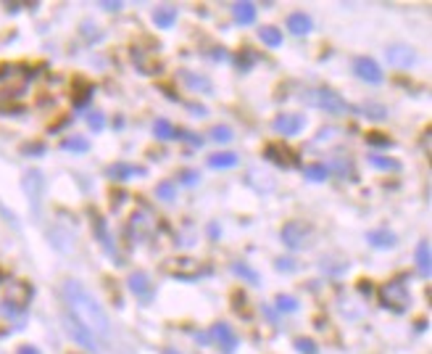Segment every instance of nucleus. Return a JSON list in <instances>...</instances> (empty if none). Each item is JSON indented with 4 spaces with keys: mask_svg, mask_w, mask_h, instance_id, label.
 <instances>
[{
    "mask_svg": "<svg viewBox=\"0 0 432 354\" xmlns=\"http://www.w3.org/2000/svg\"><path fill=\"white\" fill-rule=\"evenodd\" d=\"M61 296H64L66 312L76 322H82L97 341L111 336V320H108L106 310L97 304L95 296L79 280H66L64 286H61Z\"/></svg>",
    "mask_w": 432,
    "mask_h": 354,
    "instance_id": "nucleus-1",
    "label": "nucleus"
},
{
    "mask_svg": "<svg viewBox=\"0 0 432 354\" xmlns=\"http://www.w3.org/2000/svg\"><path fill=\"white\" fill-rule=\"evenodd\" d=\"M158 228V220L153 217L151 209H137L132 214L130 220V232L132 238H137V241H145V238H151L153 232Z\"/></svg>",
    "mask_w": 432,
    "mask_h": 354,
    "instance_id": "nucleus-8",
    "label": "nucleus"
},
{
    "mask_svg": "<svg viewBox=\"0 0 432 354\" xmlns=\"http://www.w3.org/2000/svg\"><path fill=\"white\" fill-rule=\"evenodd\" d=\"M303 103L306 106H313V109H322V111H330V114H351V103H348L343 96H337L335 90L330 88H313V90H306L303 93Z\"/></svg>",
    "mask_w": 432,
    "mask_h": 354,
    "instance_id": "nucleus-3",
    "label": "nucleus"
},
{
    "mask_svg": "<svg viewBox=\"0 0 432 354\" xmlns=\"http://www.w3.org/2000/svg\"><path fill=\"white\" fill-rule=\"evenodd\" d=\"M61 148H64V151H74V154H87V151H90V140H87V138H79V135H76V138H64V140H61Z\"/></svg>",
    "mask_w": 432,
    "mask_h": 354,
    "instance_id": "nucleus-27",
    "label": "nucleus"
},
{
    "mask_svg": "<svg viewBox=\"0 0 432 354\" xmlns=\"http://www.w3.org/2000/svg\"><path fill=\"white\" fill-rule=\"evenodd\" d=\"M64 325H66V333L72 336V341H76L79 346L90 349V352H97V349H100V341H97L93 333L87 331L82 322H76L69 312H64Z\"/></svg>",
    "mask_w": 432,
    "mask_h": 354,
    "instance_id": "nucleus-9",
    "label": "nucleus"
},
{
    "mask_svg": "<svg viewBox=\"0 0 432 354\" xmlns=\"http://www.w3.org/2000/svg\"><path fill=\"white\" fill-rule=\"evenodd\" d=\"M24 151H27V154H43V145H40V143H37V145H27Z\"/></svg>",
    "mask_w": 432,
    "mask_h": 354,
    "instance_id": "nucleus-47",
    "label": "nucleus"
},
{
    "mask_svg": "<svg viewBox=\"0 0 432 354\" xmlns=\"http://www.w3.org/2000/svg\"><path fill=\"white\" fill-rule=\"evenodd\" d=\"M182 82L190 90H195V93H211V82H208L205 77H201V74H193V72H182Z\"/></svg>",
    "mask_w": 432,
    "mask_h": 354,
    "instance_id": "nucleus-26",
    "label": "nucleus"
},
{
    "mask_svg": "<svg viewBox=\"0 0 432 354\" xmlns=\"http://www.w3.org/2000/svg\"><path fill=\"white\" fill-rule=\"evenodd\" d=\"M32 85V69L24 64L0 67V109H13Z\"/></svg>",
    "mask_w": 432,
    "mask_h": 354,
    "instance_id": "nucleus-2",
    "label": "nucleus"
},
{
    "mask_svg": "<svg viewBox=\"0 0 432 354\" xmlns=\"http://www.w3.org/2000/svg\"><path fill=\"white\" fill-rule=\"evenodd\" d=\"M205 341L208 343L214 341L224 354H232L238 349V336H235V331H232L229 325H224V322H216L214 328L205 333Z\"/></svg>",
    "mask_w": 432,
    "mask_h": 354,
    "instance_id": "nucleus-10",
    "label": "nucleus"
},
{
    "mask_svg": "<svg viewBox=\"0 0 432 354\" xmlns=\"http://www.w3.org/2000/svg\"><path fill=\"white\" fill-rule=\"evenodd\" d=\"M311 232L313 230H311V225H309V222L292 220V222H288V225L282 228V241H285V246L292 249V251H301L303 246L309 244Z\"/></svg>",
    "mask_w": 432,
    "mask_h": 354,
    "instance_id": "nucleus-6",
    "label": "nucleus"
},
{
    "mask_svg": "<svg viewBox=\"0 0 432 354\" xmlns=\"http://www.w3.org/2000/svg\"><path fill=\"white\" fill-rule=\"evenodd\" d=\"M277 307H280V312H295L298 310V299H295V296H288V294H280V296H277Z\"/></svg>",
    "mask_w": 432,
    "mask_h": 354,
    "instance_id": "nucleus-35",
    "label": "nucleus"
},
{
    "mask_svg": "<svg viewBox=\"0 0 432 354\" xmlns=\"http://www.w3.org/2000/svg\"><path fill=\"white\" fill-rule=\"evenodd\" d=\"M295 349L301 354H316V343H313L311 339L301 336V339H295Z\"/></svg>",
    "mask_w": 432,
    "mask_h": 354,
    "instance_id": "nucleus-37",
    "label": "nucleus"
},
{
    "mask_svg": "<svg viewBox=\"0 0 432 354\" xmlns=\"http://www.w3.org/2000/svg\"><path fill=\"white\" fill-rule=\"evenodd\" d=\"M132 64L140 69L142 74H148V77H156V74L161 72V58H158V53L142 51V48H135V51H132Z\"/></svg>",
    "mask_w": 432,
    "mask_h": 354,
    "instance_id": "nucleus-12",
    "label": "nucleus"
},
{
    "mask_svg": "<svg viewBox=\"0 0 432 354\" xmlns=\"http://www.w3.org/2000/svg\"><path fill=\"white\" fill-rule=\"evenodd\" d=\"M93 96H95V88H93V82H87V79H76V82H74V96H72V100H74L76 109L87 106V103L93 100Z\"/></svg>",
    "mask_w": 432,
    "mask_h": 354,
    "instance_id": "nucleus-18",
    "label": "nucleus"
},
{
    "mask_svg": "<svg viewBox=\"0 0 432 354\" xmlns=\"http://www.w3.org/2000/svg\"><path fill=\"white\" fill-rule=\"evenodd\" d=\"M417 273L421 277H430L432 273V262H430V241H421L417 246Z\"/></svg>",
    "mask_w": 432,
    "mask_h": 354,
    "instance_id": "nucleus-20",
    "label": "nucleus"
},
{
    "mask_svg": "<svg viewBox=\"0 0 432 354\" xmlns=\"http://www.w3.org/2000/svg\"><path fill=\"white\" fill-rule=\"evenodd\" d=\"M208 138H211V140H216V143H229V140H232V130H229V127H224V124H216V127H211Z\"/></svg>",
    "mask_w": 432,
    "mask_h": 354,
    "instance_id": "nucleus-33",
    "label": "nucleus"
},
{
    "mask_svg": "<svg viewBox=\"0 0 432 354\" xmlns=\"http://www.w3.org/2000/svg\"><path fill=\"white\" fill-rule=\"evenodd\" d=\"M232 310L238 312L240 317H248L250 315L248 299H245V291H235V294H232Z\"/></svg>",
    "mask_w": 432,
    "mask_h": 354,
    "instance_id": "nucleus-31",
    "label": "nucleus"
},
{
    "mask_svg": "<svg viewBox=\"0 0 432 354\" xmlns=\"http://www.w3.org/2000/svg\"><path fill=\"white\" fill-rule=\"evenodd\" d=\"M361 111H364V114H369V117H372V119H385V109H382V106H377V103H364V106H361Z\"/></svg>",
    "mask_w": 432,
    "mask_h": 354,
    "instance_id": "nucleus-38",
    "label": "nucleus"
},
{
    "mask_svg": "<svg viewBox=\"0 0 432 354\" xmlns=\"http://www.w3.org/2000/svg\"><path fill=\"white\" fill-rule=\"evenodd\" d=\"M288 29L292 34H309L311 32V19H309V13H301L295 11L288 16Z\"/></svg>",
    "mask_w": 432,
    "mask_h": 354,
    "instance_id": "nucleus-21",
    "label": "nucleus"
},
{
    "mask_svg": "<svg viewBox=\"0 0 432 354\" xmlns=\"http://www.w3.org/2000/svg\"><path fill=\"white\" fill-rule=\"evenodd\" d=\"M259 37H261V43L269 45V48H280L282 45V32L277 27H264L259 32Z\"/></svg>",
    "mask_w": 432,
    "mask_h": 354,
    "instance_id": "nucleus-28",
    "label": "nucleus"
},
{
    "mask_svg": "<svg viewBox=\"0 0 432 354\" xmlns=\"http://www.w3.org/2000/svg\"><path fill=\"white\" fill-rule=\"evenodd\" d=\"M163 273L177 277V280H198V277L208 275L211 267L198 262V259H190V256H177V259H169L163 265Z\"/></svg>",
    "mask_w": 432,
    "mask_h": 354,
    "instance_id": "nucleus-4",
    "label": "nucleus"
},
{
    "mask_svg": "<svg viewBox=\"0 0 432 354\" xmlns=\"http://www.w3.org/2000/svg\"><path fill=\"white\" fill-rule=\"evenodd\" d=\"M232 270H235V273H238L240 277H248L253 286H259V275H256V273H253L250 267H243V265L238 262V265H232Z\"/></svg>",
    "mask_w": 432,
    "mask_h": 354,
    "instance_id": "nucleus-39",
    "label": "nucleus"
},
{
    "mask_svg": "<svg viewBox=\"0 0 432 354\" xmlns=\"http://www.w3.org/2000/svg\"><path fill=\"white\" fill-rule=\"evenodd\" d=\"M161 354H180V352H177V349H163Z\"/></svg>",
    "mask_w": 432,
    "mask_h": 354,
    "instance_id": "nucleus-50",
    "label": "nucleus"
},
{
    "mask_svg": "<svg viewBox=\"0 0 432 354\" xmlns=\"http://www.w3.org/2000/svg\"><path fill=\"white\" fill-rule=\"evenodd\" d=\"M205 164L211 166V169H229V166L240 164V156L238 154H214V156H208Z\"/></svg>",
    "mask_w": 432,
    "mask_h": 354,
    "instance_id": "nucleus-25",
    "label": "nucleus"
},
{
    "mask_svg": "<svg viewBox=\"0 0 432 354\" xmlns=\"http://www.w3.org/2000/svg\"><path fill=\"white\" fill-rule=\"evenodd\" d=\"M421 148H424V151L430 154V133H424V135H421Z\"/></svg>",
    "mask_w": 432,
    "mask_h": 354,
    "instance_id": "nucleus-48",
    "label": "nucleus"
},
{
    "mask_svg": "<svg viewBox=\"0 0 432 354\" xmlns=\"http://www.w3.org/2000/svg\"><path fill=\"white\" fill-rule=\"evenodd\" d=\"M367 143L369 145H377V148H390V145H393V140H390L388 135H382V133H369L367 135Z\"/></svg>",
    "mask_w": 432,
    "mask_h": 354,
    "instance_id": "nucleus-36",
    "label": "nucleus"
},
{
    "mask_svg": "<svg viewBox=\"0 0 432 354\" xmlns=\"http://www.w3.org/2000/svg\"><path fill=\"white\" fill-rule=\"evenodd\" d=\"M87 124H90V130H103V127H106V119H103L100 111H93V114L87 117Z\"/></svg>",
    "mask_w": 432,
    "mask_h": 354,
    "instance_id": "nucleus-41",
    "label": "nucleus"
},
{
    "mask_svg": "<svg viewBox=\"0 0 432 354\" xmlns=\"http://www.w3.org/2000/svg\"><path fill=\"white\" fill-rule=\"evenodd\" d=\"M353 72H356L358 79L364 82H372V85H379L382 82V69H379L377 61H372L369 55H358L353 61Z\"/></svg>",
    "mask_w": 432,
    "mask_h": 354,
    "instance_id": "nucleus-13",
    "label": "nucleus"
},
{
    "mask_svg": "<svg viewBox=\"0 0 432 354\" xmlns=\"http://www.w3.org/2000/svg\"><path fill=\"white\" fill-rule=\"evenodd\" d=\"M367 238H369V244L374 246V249H393L396 241H398V238H396L390 230H372Z\"/></svg>",
    "mask_w": 432,
    "mask_h": 354,
    "instance_id": "nucleus-23",
    "label": "nucleus"
},
{
    "mask_svg": "<svg viewBox=\"0 0 432 354\" xmlns=\"http://www.w3.org/2000/svg\"><path fill=\"white\" fill-rule=\"evenodd\" d=\"M335 172H340L343 177H353V166L348 164L346 159H337V162H335Z\"/></svg>",
    "mask_w": 432,
    "mask_h": 354,
    "instance_id": "nucleus-42",
    "label": "nucleus"
},
{
    "mask_svg": "<svg viewBox=\"0 0 432 354\" xmlns=\"http://www.w3.org/2000/svg\"><path fill=\"white\" fill-rule=\"evenodd\" d=\"M274 130L280 135H298L303 130V117L301 114H280L277 119H274Z\"/></svg>",
    "mask_w": 432,
    "mask_h": 354,
    "instance_id": "nucleus-16",
    "label": "nucleus"
},
{
    "mask_svg": "<svg viewBox=\"0 0 432 354\" xmlns=\"http://www.w3.org/2000/svg\"><path fill=\"white\" fill-rule=\"evenodd\" d=\"M264 156H266L269 162H274L277 166H285V169L298 164V162H295V154H292L285 143H269L266 148H264Z\"/></svg>",
    "mask_w": 432,
    "mask_h": 354,
    "instance_id": "nucleus-15",
    "label": "nucleus"
},
{
    "mask_svg": "<svg viewBox=\"0 0 432 354\" xmlns=\"http://www.w3.org/2000/svg\"><path fill=\"white\" fill-rule=\"evenodd\" d=\"M277 270H282V273H285V270H288V273H295V270H298V265H295V262H290V259H277Z\"/></svg>",
    "mask_w": 432,
    "mask_h": 354,
    "instance_id": "nucleus-44",
    "label": "nucleus"
},
{
    "mask_svg": "<svg viewBox=\"0 0 432 354\" xmlns=\"http://www.w3.org/2000/svg\"><path fill=\"white\" fill-rule=\"evenodd\" d=\"M127 286H130V291L142 301V304L153 301V296H156V288H153L151 277L145 275V273H140V270L130 273V277H127Z\"/></svg>",
    "mask_w": 432,
    "mask_h": 354,
    "instance_id": "nucleus-11",
    "label": "nucleus"
},
{
    "mask_svg": "<svg viewBox=\"0 0 432 354\" xmlns=\"http://www.w3.org/2000/svg\"><path fill=\"white\" fill-rule=\"evenodd\" d=\"M174 22H177V8L174 6H161V8L153 11V24L156 27L169 29V27H174Z\"/></svg>",
    "mask_w": 432,
    "mask_h": 354,
    "instance_id": "nucleus-22",
    "label": "nucleus"
},
{
    "mask_svg": "<svg viewBox=\"0 0 432 354\" xmlns=\"http://www.w3.org/2000/svg\"><path fill=\"white\" fill-rule=\"evenodd\" d=\"M85 29H87V32H85V37H87V40H90V43H93L95 37H97V40H100V34H95V27H93V24H90V22L85 24Z\"/></svg>",
    "mask_w": 432,
    "mask_h": 354,
    "instance_id": "nucleus-45",
    "label": "nucleus"
},
{
    "mask_svg": "<svg viewBox=\"0 0 432 354\" xmlns=\"http://www.w3.org/2000/svg\"><path fill=\"white\" fill-rule=\"evenodd\" d=\"M369 164L374 166V169H388V172H398L400 169L398 162H396V159H388V156H372Z\"/></svg>",
    "mask_w": 432,
    "mask_h": 354,
    "instance_id": "nucleus-30",
    "label": "nucleus"
},
{
    "mask_svg": "<svg viewBox=\"0 0 432 354\" xmlns=\"http://www.w3.org/2000/svg\"><path fill=\"white\" fill-rule=\"evenodd\" d=\"M232 19H235L240 27H248V24L256 22V6H253V3H235V6H232Z\"/></svg>",
    "mask_w": 432,
    "mask_h": 354,
    "instance_id": "nucleus-19",
    "label": "nucleus"
},
{
    "mask_svg": "<svg viewBox=\"0 0 432 354\" xmlns=\"http://www.w3.org/2000/svg\"><path fill=\"white\" fill-rule=\"evenodd\" d=\"M93 230H95V235H100V244H103V249H106L108 254H114V244H111V235H108V225L100 214H93Z\"/></svg>",
    "mask_w": 432,
    "mask_h": 354,
    "instance_id": "nucleus-24",
    "label": "nucleus"
},
{
    "mask_svg": "<svg viewBox=\"0 0 432 354\" xmlns=\"http://www.w3.org/2000/svg\"><path fill=\"white\" fill-rule=\"evenodd\" d=\"M153 135H156V138H161V140H174V138H177V130L172 127V122L158 119V122L153 124Z\"/></svg>",
    "mask_w": 432,
    "mask_h": 354,
    "instance_id": "nucleus-29",
    "label": "nucleus"
},
{
    "mask_svg": "<svg viewBox=\"0 0 432 354\" xmlns=\"http://www.w3.org/2000/svg\"><path fill=\"white\" fill-rule=\"evenodd\" d=\"M106 175L111 177V180H130V177H137V175H145V169L142 166H135V164H124V162H119V164H111L106 169Z\"/></svg>",
    "mask_w": 432,
    "mask_h": 354,
    "instance_id": "nucleus-17",
    "label": "nucleus"
},
{
    "mask_svg": "<svg viewBox=\"0 0 432 354\" xmlns=\"http://www.w3.org/2000/svg\"><path fill=\"white\" fill-rule=\"evenodd\" d=\"M100 6H103L106 11H119V8H121V3H116V0H103Z\"/></svg>",
    "mask_w": 432,
    "mask_h": 354,
    "instance_id": "nucleus-46",
    "label": "nucleus"
},
{
    "mask_svg": "<svg viewBox=\"0 0 432 354\" xmlns=\"http://www.w3.org/2000/svg\"><path fill=\"white\" fill-rule=\"evenodd\" d=\"M379 304H382L385 310L396 312V315H403V312L409 310V304H411L409 288L403 286V283H398V280L385 283V286L379 288Z\"/></svg>",
    "mask_w": 432,
    "mask_h": 354,
    "instance_id": "nucleus-5",
    "label": "nucleus"
},
{
    "mask_svg": "<svg viewBox=\"0 0 432 354\" xmlns=\"http://www.w3.org/2000/svg\"><path fill=\"white\" fill-rule=\"evenodd\" d=\"M388 61L398 69H409L417 64V51H414L411 45H390Z\"/></svg>",
    "mask_w": 432,
    "mask_h": 354,
    "instance_id": "nucleus-14",
    "label": "nucleus"
},
{
    "mask_svg": "<svg viewBox=\"0 0 432 354\" xmlns=\"http://www.w3.org/2000/svg\"><path fill=\"white\" fill-rule=\"evenodd\" d=\"M177 138H182L184 143H190L193 148H201V145H203V138H201V135H195V133H190V130H182V133H177Z\"/></svg>",
    "mask_w": 432,
    "mask_h": 354,
    "instance_id": "nucleus-40",
    "label": "nucleus"
},
{
    "mask_svg": "<svg viewBox=\"0 0 432 354\" xmlns=\"http://www.w3.org/2000/svg\"><path fill=\"white\" fill-rule=\"evenodd\" d=\"M0 277H3V273H0Z\"/></svg>",
    "mask_w": 432,
    "mask_h": 354,
    "instance_id": "nucleus-51",
    "label": "nucleus"
},
{
    "mask_svg": "<svg viewBox=\"0 0 432 354\" xmlns=\"http://www.w3.org/2000/svg\"><path fill=\"white\" fill-rule=\"evenodd\" d=\"M180 180H182L184 185H195V183H198V172H195V169H182V172H180Z\"/></svg>",
    "mask_w": 432,
    "mask_h": 354,
    "instance_id": "nucleus-43",
    "label": "nucleus"
},
{
    "mask_svg": "<svg viewBox=\"0 0 432 354\" xmlns=\"http://www.w3.org/2000/svg\"><path fill=\"white\" fill-rule=\"evenodd\" d=\"M156 196H158L161 201H174V199H177V185L166 180V183H161V185L156 188Z\"/></svg>",
    "mask_w": 432,
    "mask_h": 354,
    "instance_id": "nucleus-34",
    "label": "nucleus"
},
{
    "mask_svg": "<svg viewBox=\"0 0 432 354\" xmlns=\"http://www.w3.org/2000/svg\"><path fill=\"white\" fill-rule=\"evenodd\" d=\"M32 299V288L29 283H22V280H16L8 286L6 291V301H3V312H22L27 304Z\"/></svg>",
    "mask_w": 432,
    "mask_h": 354,
    "instance_id": "nucleus-7",
    "label": "nucleus"
},
{
    "mask_svg": "<svg viewBox=\"0 0 432 354\" xmlns=\"http://www.w3.org/2000/svg\"><path fill=\"white\" fill-rule=\"evenodd\" d=\"M330 175V169L324 164H309L306 166V180H311V183H324Z\"/></svg>",
    "mask_w": 432,
    "mask_h": 354,
    "instance_id": "nucleus-32",
    "label": "nucleus"
},
{
    "mask_svg": "<svg viewBox=\"0 0 432 354\" xmlns=\"http://www.w3.org/2000/svg\"><path fill=\"white\" fill-rule=\"evenodd\" d=\"M19 354H40V349H34V346H22Z\"/></svg>",
    "mask_w": 432,
    "mask_h": 354,
    "instance_id": "nucleus-49",
    "label": "nucleus"
}]
</instances>
